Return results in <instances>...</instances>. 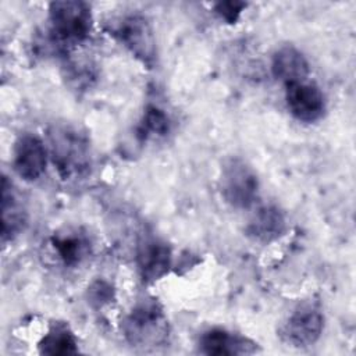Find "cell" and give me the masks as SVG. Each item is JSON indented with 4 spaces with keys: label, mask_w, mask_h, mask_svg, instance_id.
<instances>
[{
    "label": "cell",
    "mask_w": 356,
    "mask_h": 356,
    "mask_svg": "<svg viewBox=\"0 0 356 356\" xmlns=\"http://www.w3.org/2000/svg\"><path fill=\"white\" fill-rule=\"evenodd\" d=\"M50 157L64 181L85 179L92 170L90 145L83 132L70 124H54L49 132Z\"/></svg>",
    "instance_id": "obj_1"
},
{
    "label": "cell",
    "mask_w": 356,
    "mask_h": 356,
    "mask_svg": "<svg viewBox=\"0 0 356 356\" xmlns=\"http://www.w3.org/2000/svg\"><path fill=\"white\" fill-rule=\"evenodd\" d=\"M92 31L90 6L79 0H60L49 4V32L51 40L71 47L85 42Z\"/></svg>",
    "instance_id": "obj_2"
},
{
    "label": "cell",
    "mask_w": 356,
    "mask_h": 356,
    "mask_svg": "<svg viewBox=\"0 0 356 356\" xmlns=\"http://www.w3.org/2000/svg\"><path fill=\"white\" fill-rule=\"evenodd\" d=\"M122 331L132 346L156 348L167 341L168 321L157 300L143 299L125 317Z\"/></svg>",
    "instance_id": "obj_3"
},
{
    "label": "cell",
    "mask_w": 356,
    "mask_h": 356,
    "mask_svg": "<svg viewBox=\"0 0 356 356\" xmlns=\"http://www.w3.org/2000/svg\"><path fill=\"white\" fill-rule=\"evenodd\" d=\"M218 186L224 200L235 209H249L259 196V178L254 170L236 156L222 163Z\"/></svg>",
    "instance_id": "obj_4"
},
{
    "label": "cell",
    "mask_w": 356,
    "mask_h": 356,
    "mask_svg": "<svg viewBox=\"0 0 356 356\" xmlns=\"http://www.w3.org/2000/svg\"><path fill=\"white\" fill-rule=\"evenodd\" d=\"M110 32L135 58L152 68L157 58V46L150 22L140 14H127L117 18Z\"/></svg>",
    "instance_id": "obj_5"
},
{
    "label": "cell",
    "mask_w": 356,
    "mask_h": 356,
    "mask_svg": "<svg viewBox=\"0 0 356 356\" xmlns=\"http://www.w3.org/2000/svg\"><path fill=\"white\" fill-rule=\"evenodd\" d=\"M324 328V314L318 305H299L281 327V338L293 348H307L314 345Z\"/></svg>",
    "instance_id": "obj_6"
},
{
    "label": "cell",
    "mask_w": 356,
    "mask_h": 356,
    "mask_svg": "<svg viewBox=\"0 0 356 356\" xmlns=\"http://www.w3.org/2000/svg\"><path fill=\"white\" fill-rule=\"evenodd\" d=\"M289 113L302 122H316L325 113V99L320 88L309 79L285 85Z\"/></svg>",
    "instance_id": "obj_7"
},
{
    "label": "cell",
    "mask_w": 356,
    "mask_h": 356,
    "mask_svg": "<svg viewBox=\"0 0 356 356\" xmlns=\"http://www.w3.org/2000/svg\"><path fill=\"white\" fill-rule=\"evenodd\" d=\"M47 156V149L39 136L24 134L15 142L13 167L19 178L33 182L46 171Z\"/></svg>",
    "instance_id": "obj_8"
},
{
    "label": "cell",
    "mask_w": 356,
    "mask_h": 356,
    "mask_svg": "<svg viewBox=\"0 0 356 356\" xmlns=\"http://www.w3.org/2000/svg\"><path fill=\"white\" fill-rule=\"evenodd\" d=\"M170 246L154 236L143 238L136 249V266L145 282H154L163 278L171 267Z\"/></svg>",
    "instance_id": "obj_9"
},
{
    "label": "cell",
    "mask_w": 356,
    "mask_h": 356,
    "mask_svg": "<svg viewBox=\"0 0 356 356\" xmlns=\"http://www.w3.org/2000/svg\"><path fill=\"white\" fill-rule=\"evenodd\" d=\"M199 352L209 356L253 355L259 352L257 343L245 335L225 328H210L199 338Z\"/></svg>",
    "instance_id": "obj_10"
},
{
    "label": "cell",
    "mask_w": 356,
    "mask_h": 356,
    "mask_svg": "<svg viewBox=\"0 0 356 356\" xmlns=\"http://www.w3.org/2000/svg\"><path fill=\"white\" fill-rule=\"evenodd\" d=\"M274 76L285 85L306 81L310 74V65L305 54L293 46L280 47L271 61Z\"/></svg>",
    "instance_id": "obj_11"
},
{
    "label": "cell",
    "mask_w": 356,
    "mask_h": 356,
    "mask_svg": "<svg viewBox=\"0 0 356 356\" xmlns=\"http://www.w3.org/2000/svg\"><path fill=\"white\" fill-rule=\"evenodd\" d=\"M285 217L273 204L260 207L246 225V235L260 243H270L285 232Z\"/></svg>",
    "instance_id": "obj_12"
},
{
    "label": "cell",
    "mask_w": 356,
    "mask_h": 356,
    "mask_svg": "<svg viewBox=\"0 0 356 356\" xmlns=\"http://www.w3.org/2000/svg\"><path fill=\"white\" fill-rule=\"evenodd\" d=\"M26 221L25 210L13 189V185L3 177L1 181V236L3 241L18 235Z\"/></svg>",
    "instance_id": "obj_13"
},
{
    "label": "cell",
    "mask_w": 356,
    "mask_h": 356,
    "mask_svg": "<svg viewBox=\"0 0 356 356\" xmlns=\"http://www.w3.org/2000/svg\"><path fill=\"white\" fill-rule=\"evenodd\" d=\"M39 352L42 355H51V356H64V355H75L78 353V342L68 327V324L63 321L53 323L47 332L40 339Z\"/></svg>",
    "instance_id": "obj_14"
},
{
    "label": "cell",
    "mask_w": 356,
    "mask_h": 356,
    "mask_svg": "<svg viewBox=\"0 0 356 356\" xmlns=\"http://www.w3.org/2000/svg\"><path fill=\"white\" fill-rule=\"evenodd\" d=\"M53 248L65 266H78L89 254V241L78 232L57 234L51 239Z\"/></svg>",
    "instance_id": "obj_15"
},
{
    "label": "cell",
    "mask_w": 356,
    "mask_h": 356,
    "mask_svg": "<svg viewBox=\"0 0 356 356\" xmlns=\"http://www.w3.org/2000/svg\"><path fill=\"white\" fill-rule=\"evenodd\" d=\"M171 129V120L168 114L156 104H149L136 125L138 139L147 142L161 139L168 135Z\"/></svg>",
    "instance_id": "obj_16"
},
{
    "label": "cell",
    "mask_w": 356,
    "mask_h": 356,
    "mask_svg": "<svg viewBox=\"0 0 356 356\" xmlns=\"http://www.w3.org/2000/svg\"><path fill=\"white\" fill-rule=\"evenodd\" d=\"M246 6L248 4L243 1H220L214 4V10L217 15L227 24H235Z\"/></svg>",
    "instance_id": "obj_17"
},
{
    "label": "cell",
    "mask_w": 356,
    "mask_h": 356,
    "mask_svg": "<svg viewBox=\"0 0 356 356\" xmlns=\"http://www.w3.org/2000/svg\"><path fill=\"white\" fill-rule=\"evenodd\" d=\"M90 302H96L97 305H104L110 300V295H111V291L110 288L103 284V282H96L92 288H90Z\"/></svg>",
    "instance_id": "obj_18"
}]
</instances>
